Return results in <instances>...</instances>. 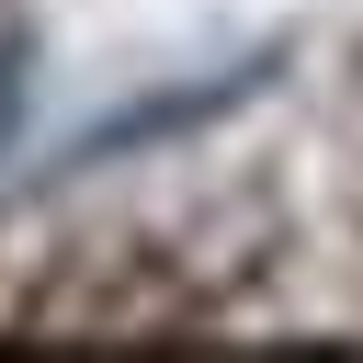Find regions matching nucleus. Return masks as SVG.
<instances>
[{"label": "nucleus", "instance_id": "f257e3e1", "mask_svg": "<svg viewBox=\"0 0 363 363\" xmlns=\"http://www.w3.org/2000/svg\"><path fill=\"white\" fill-rule=\"evenodd\" d=\"M11 102H23V91H11V57H0V147H11Z\"/></svg>", "mask_w": 363, "mask_h": 363}]
</instances>
